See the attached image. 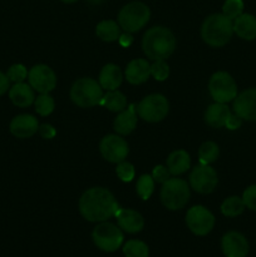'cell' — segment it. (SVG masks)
<instances>
[{
  "instance_id": "cell-2",
  "label": "cell",
  "mask_w": 256,
  "mask_h": 257,
  "mask_svg": "<svg viewBox=\"0 0 256 257\" xmlns=\"http://www.w3.org/2000/svg\"><path fill=\"white\" fill-rule=\"evenodd\" d=\"M176 48L175 34L168 28L153 27L145 33L142 39V49L146 57L151 60L167 59Z\"/></svg>"
},
{
  "instance_id": "cell-1",
  "label": "cell",
  "mask_w": 256,
  "mask_h": 257,
  "mask_svg": "<svg viewBox=\"0 0 256 257\" xmlns=\"http://www.w3.org/2000/svg\"><path fill=\"white\" fill-rule=\"evenodd\" d=\"M80 215L89 222H103L114 217L119 210V205L109 190L103 187H93L85 191L79 198Z\"/></svg>"
},
{
  "instance_id": "cell-26",
  "label": "cell",
  "mask_w": 256,
  "mask_h": 257,
  "mask_svg": "<svg viewBox=\"0 0 256 257\" xmlns=\"http://www.w3.org/2000/svg\"><path fill=\"white\" fill-rule=\"evenodd\" d=\"M95 34L103 42H115L120 35V27L114 20H102L95 27Z\"/></svg>"
},
{
  "instance_id": "cell-25",
  "label": "cell",
  "mask_w": 256,
  "mask_h": 257,
  "mask_svg": "<svg viewBox=\"0 0 256 257\" xmlns=\"http://www.w3.org/2000/svg\"><path fill=\"white\" fill-rule=\"evenodd\" d=\"M104 108H107L110 112H122L127 108V98L119 90H108L105 94H103L102 100L99 103Z\"/></svg>"
},
{
  "instance_id": "cell-36",
  "label": "cell",
  "mask_w": 256,
  "mask_h": 257,
  "mask_svg": "<svg viewBox=\"0 0 256 257\" xmlns=\"http://www.w3.org/2000/svg\"><path fill=\"white\" fill-rule=\"evenodd\" d=\"M242 201L248 210L256 211V185L248 186L242 193Z\"/></svg>"
},
{
  "instance_id": "cell-42",
  "label": "cell",
  "mask_w": 256,
  "mask_h": 257,
  "mask_svg": "<svg viewBox=\"0 0 256 257\" xmlns=\"http://www.w3.org/2000/svg\"><path fill=\"white\" fill-rule=\"evenodd\" d=\"M87 2L90 3V4H100L103 0H87Z\"/></svg>"
},
{
  "instance_id": "cell-20",
  "label": "cell",
  "mask_w": 256,
  "mask_h": 257,
  "mask_svg": "<svg viewBox=\"0 0 256 257\" xmlns=\"http://www.w3.org/2000/svg\"><path fill=\"white\" fill-rule=\"evenodd\" d=\"M231 110L226 103H217L208 105L205 112V122L212 128H222L230 118Z\"/></svg>"
},
{
  "instance_id": "cell-14",
  "label": "cell",
  "mask_w": 256,
  "mask_h": 257,
  "mask_svg": "<svg viewBox=\"0 0 256 257\" xmlns=\"http://www.w3.org/2000/svg\"><path fill=\"white\" fill-rule=\"evenodd\" d=\"M233 112L242 120H256V88H248L233 99Z\"/></svg>"
},
{
  "instance_id": "cell-9",
  "label": "cell",
  "mask_w": 256,
  "mask_h": 257,
  "mask_svg": "<svg viewBox=\"0 0 256 257\" xmlns=\"http://www.w3.org/2000/svg\"><path fill=\"white\" fill-rule=\"evenodd\" d=\"M208 92L215 102L228 103L237 95V84L227 72H216L210 78Z\"/></svg>"
},
{
  "instance_id": "cell-38",
  "label": "cell",
  "mask_w": 256,
  "mask_h": 257,
  "mask_svg": "<svg viewBox=\"0 0 256 257\" xmlns=\"http://www.w3.org/2000/svg\"><path fill=\"white\" fill-rule=\"evenodd\" d=\"M39 135L42 136L44 140H52V138L55 137L57 135V131L53 127L52 124H48V123H44V124L39 125V130H38Z\"/></svg>"
},
{
  "instance_id": "cell-18",
  "label": "cell",
  "mask_w": 256,
  "mask_h": 257,
  "mask_svg": "<svg viewBox=\"0 0 256 257\" xmlns=\"http://www.w3.org/2000/svg\"><path fill=\"white\" fill-rule=\"evenodd\" d=\"M151 75V65L146 59L131 60L125 68V79L133 85L147 82Z\"/></svg>"
},
{
  "instance_id": "cell-7",
  "label": "cell",
  "mask_w": 256,
  "mask_h": 257,
  "mask_svg": "<svg viewBox=\"0 0 256 257\" xmlns=\"http://www.w3.org/2000/svg\"><path fill=\"white\" fill-rule=\"evenodd\" d=\"M92 240L99 250L104 252H114L122 246L124 236L119 226L103 221L98 223L93 230Z\"/></svg>"
},
{
  "instance_id": "cell-34",
  "label": "cell",
  "mask_w": 256,
  "mask_h": 257,
  "mask_svg": "<svg viewBox=\"0 0 256 257\" xmlns=\"http://www.w3.org/2000/svg\"><path fill=\"white\" fill-rule=\"evenodd\" d=\"M28 69L25 65L23 64H13L12 67L8 69L7 72V77L9 78L10 82L15 83H22L24 82L25 79L28 78Z\"/></svg>"
},
{
  "instance_id": "cell-10",
  "label": "cell",
  "mask_w": 256,
  "mask_h": 257,
  "mask_svg": "<svg viewBox=\"0 0 256 257\" xmlns=\"http://www.w3.org/2000/svg\"><path fill=\"white\" fill-rule=\"evenodd\" d=\"M186 225L196 236H206L215 226V216L203 206H193L186 213Z\"/></svg>"
},
{
  "instance_id": "cell-31",
  "label": "cell",
  "mask_w": 256,
  "mask_h": 257,
  "mask_svg": "<svg viewBox=\"0 0 256 257\" xmlns=\"http://www.w3.org/2000/svg\"><path fill=\"white\" fill-rule=\"evenodd\" d=\"M153 191H155V180L151 175H142L138 178L137 182V193L142 200L147 201L151 198Z\"/></svg>"
},
{
  "instance_id": "cell-40",
  "label": "cell",
  "mask_w": 256,
  "mask_h": 257,
  "mask_svg": "<svg viewBox=\"0 0 256 257\" xmlns=\"http://www.w3.org/2000/svg\"><path fill=\"white\" fill-rule=\"evenodd\" d=\"M118 43H119L120 47L123 48H128L132 45L133 43V37L131 33L124 32V33H120L119 38H118Z\"/></svg>"
},
{
  "instance_id": "cell-13",
  "label": "cell",
  "mask_w": 256,
  "mask_h": 257,
  "mask_svg": "<svg viewBox=\"0 0 256 257\" xmlns=\"http://www.w3.org/2000/svg\"><path fill=\"white\" fill-rule=\"evenodd\" d=\"M30 87L40 94L52 92L57 85V75L54 70L45 64H37L28 73Z\"/></svg>"
},
{
  "instance_id": "cell-29",
  "label": "cell",
  "mask_w": 256,
  "mask_h": 257,
  "mask_svg": "<svg viewBox=\"0 0 256 257\" xmlns=\"http://www.w3.org/2000/svg\"><path fill=\"white\" fill-rule=\"evenodd\" d=\"M123 255L125 257H148L150 248L141 240H130L123 245Z\"/></svg>"
},
{
  "instance_id": "cell-39",
  "label": "cell",
  "mask_w": 256,
  "mask_h": 257,
  "mask_svg": "<svg viewBox=\"0 0 256 257\" xmlns=\"http://www.w3.org/2000/svg\"><path fill=\"white\" fill-rule=\"evenodd\" d=\"M241 122H242V119H241L237 114H232V113H231L230 118H228L227 122H226L225 127L227 128V130H231V131L237 130V128L241 125Z\"/></svg>"
},
{
  "instance_id": "cell-6",
  "label": "cell",
  "mask_w": 256,
  "mask_h": 257,
  "mask_svg": "<svg viewBox=\"0 0 256 257\" xmlns=\"http://www.w3.org/2000/svg\"><path fill=\"white\" fill-rule=\"evenodd\" d=\"M150 18L151 10L145 3L131 2L118 13V24L124 32L136 33L150 22Z\"/></svg>"
},
{
  "instance_id": "cell-33",
  "label": "cell",
  "mask_w": 256,
  "mask_h": 257,
  "mask_svg": "<svg viewBox=\"0 0 256 257\" xmlns=\"http://www.w3.org/2000/svg\"><path fill=\"white\" fill-rule=\"evenodd\" d=\"M151 75L158 82H163L170 75V67L166 63L165 59L155 60L153 64L151 65Z\"/></svg>"
},
{
  "instance_id": "cell-21",
  "label": "cell",
  "mask_w": 256,
  "mask_h": 257,
  "mask_svg": "<svg viewBox=\"0 0 256 257\" xmlns=\"http://www.w3.org/2000/svg\"><path fill=\"white\" fill-rule=\"evenodd\" d=\"M9 98L13 104L17 107H29L35 100L34 89L30 87V84H27L24 82L15 83L9 89Z\"/></svg>"
},
{
  "instance_id": "cell-3",
  "label": "cell",
  "mask_w": 256,
  "mask_h": 257,
  "mask_svg": "<svg viewBox=\"0 0 256 257\" xmlns=\"http://www.w3.org/2000/svg\"><path fill=\"white\" fill-rule=\"evenodd\" d=\"M233 34V22L223 14H211L201 25V37L210 47L220 48L230 42Z\"/></svg>"
},
{
  "instance_id": "cell-23",
  "label": "cell",
  "mask_w": 256,
  "mask_h": 257,
  "mask_svg": "<svg viewBox=\"0 0 256 257\" xmlns=\"http://www.w3.org/2000/svg\"><path fill=\"white\" fill-rule=\"evenodd\" d=\"M233 22V33L243 40H253L256 38V17L242 13Z\"/></svg>"
},
{
  "instance_id": "cell-22",
  "label": "cell",
  "mask_w": 256,
  "mask_h": 257,
  "mask_svg": "<svg viewBox=\"0 0 256 257\" xmlns=\"http://www.w3.org/2000/svg\"><path fill=\"white\" fill-rule=\"evenodd\" d=\"M123 82V74L120 72L119 67L115 64H105L100 69L99 77H98V83L100 87L105 90H115Z\"/></svg>"
},
{
  "instance_id": "cell-41",
  "label": "cell",
  "mask_w": 256,
  "mask_h": 257,
  "mask_svg": "<svg viewBox=\"0 0 256 257\" xmlns=\"http://www.w3.org/2000/svg\"><path fill=\"white\" fill-rule=\"evenodd\" d=\"M10 89V80L5 73L0 70V97Z\"/></svg>"
},
{
  "instance_id": "cell-37",
  "label": "cell",
  "mask_w": 256,
  "mask_h": 257,
  "mask_svg": "<svg viewBox=\"0 0 256 257\" xmlns=\"http://www.w3.org/2000/svg\"><path fill=\"white\" fill-rule=\"evenodd\" d=\"M152 177L155 182L157 183H165L168 178H171V173L167 167L165 166H156L152 171Z\"/></svg>"
},
{
  "instance_id": "cell-24",
  "label": "cell",
  "mask_w": 256,
  "mask_h": 257,
  "mask_svg": "<svg viewBox=\"0 0 256 257\" xmlns=\"http://www.w3.org/2000/svg\"><path fill=\"white\" fill-rule=\"evenodd\" d=\"M191 166L190 155L185 150L173 151L167 158V168L171 175L178 176L187 172Z\"/></svg>"
},
{
  "instance_id": "cell-28",
  "label": "cell",
  "mask_w": 256,
  "mask_h": 257,
  "mask_svg": "<svg viewBox=\"0 0 256 257\" xmlns=\"http://www.w3.org/2000/svg\"><path fill=\"white\" fill-rule=\"evenodd\" d=\"M218 155H220V148L212 141L202 143L198 150V158H200L201 165H210L215 162L218 158Z\"/></svg>"
},
{
  "instance_id": "cell-8",
  "label": "cell",
  "mask_w": 256,
  "mask_h": 257,
  "mask_svg": "<svg viewBox=\"0 0 256 257\" xmlns=\"http://www.w3.org/2000/svg\"><path fill=\"white\" fill-rule=\"evenodd\" d=\"M137 114L143 120L150 123H157L165 119L170 110V103L162 94H150L143 98L138 105H136Z\"/></svg>"
},
{
  "instance_id": "cell-15",
  "label": "cell",
  "mask_w": 256,
  "mask_h": 257,
  "mask_svg": "<svg viewBox=\"0 0 256 257\" xmlns=\"http://www.w3.org/2000/svg\"><path fill=\"white\" fill-rule=\"evenodd\" d=\"M221 248L225 257H246L250 246L242 233L230 231L221 238Z\"/></svg>"
},
{
  "instance_id": "cell-30",
  "label": "cell",
  "mask_w": 256,
  "mask_h": 257,
  "mask_svg": "<svg viewBox=\"0 0 256 257\" xmlns=\"http://www.w3.org/2000/svg\"><path fill=\"white\" fill-rule=\"evenodd\" d=\"M34 105L38 114H40L42 117H47V115L52 114L53 110H54L55 102L53 97H50L49 93H44V94H40L39 97L35 98Z\"/></svg>"
},
{
  "instance_id": "cell-5",
  "label": "cell",
  "mask_w": 256,
  "mask_h": 257,
  "mask_svg": "<svg viewBox=\"0 0 256 257\" xmlns=\"http://www.w3.org/2000/svg\"><path fill=\"white\" fill-rule=\"evenodd\" d=\"M160 196L161 202L167 210L178 211L190 201V186L182 178H168L162 183Z\"/></svg>"
},
{
  "instance_id": "cell-17",
  "label": "cell",
  "mask_w": 256,
  "mask_h": 257,
  "mask_svg": "<svg viewBox=\"0 0 256 257\" xmlns=\"http://www.w3.org/2000/svg\"><path fill=\"white\" fill-rule=\"evenodd\" d=\"M118 226L127 233H138L145 227V220L140 212L131 208H119L114 216Z\"/></svg>"
},
{
  "instance_id": "cell-12",
  "label": "cell",
  "mask_w": 256,
  "mask_h": 257,
  "mask_svg": "<svg viewBox=\"0 0 256 257\" xmlns=\"http://www.w3.org/2000/svg\"><path fill=\"white\" fill-rule=\"evenodd\" d=\"M99 151L105 161L119 163L127 158L130 148L124 138L119 135H108L99 142Z\"/></svg>"
},
{
  "instance_id": "cell-27",
  "label": "cell",
  "mask_w": 256,
  "mask_h": 257,
  "mask_svg": "<svg viewBox=\"0 0 256 257\" xmlns=\"http://www.w3.org/2000/svg\"><path fill=\"white\" fill-rule=\"evenodd\" d=\"M246 206L243 203L242 197L231 196V197L226 198L222 202V205H221V212L226 217H237V216H240L243 212Z\"/></svg>"
},
{
  "instance_id": "cell-32",
  "label": "cell",
  "mask_w": 256,
  "mask_h": 257,
  "mask_svg": "<svg viewBox=\"0 0 256 257\" xmlns=\"http://www.w3.org/2000/svg\"><path fill=\"white\" fill-rule=\"evenodd\" d=\"M243 13L242 0H226L222 7V14L228 19L235 20L238 15Z\"/></svg>"
},
{
  "instance_id": "cell-43",
  "label": "cell",
  "mask_w": 256,
  "mask_h": 257,
  "mask_svg": "<svg viewBox=\"0 0 256 257\" xmlns=\"http://www.w3.org/2000/svg\"><path fill=\"white\" fill-rule=\"evenodd\" d=\"M60 2H63V3H67V4H73V3L78 2V0H60Z\"/></svg>"
},
{
  "instance_id": "cell-11",
  "label": "cell",
  "mask_w": 256,
  "mask_h": 257,
  "mask_svg": "<svg viewBox=\"0 0 256 257\" xmlns=\"http://www.w3.org/2000/svg\"><path fill=\"white\" fill-rule=\"evenodd\" d=\"M217 183V173L210 165H198L191 171L190 187L201 195L213 192Z\"/></svg>"
},
{
  "instance_id": "cell-16",
  "label": "cell",
  "mask_w": 256,
  "mask_h": 257,
  "mask_svg": "<svg viewBox=\"0 0 256 257\" xmlns=\"http://www.w3.org/2000/svg\"><path fill=\"white\" fill-rule=\"evenodd\" d=\"M10 133L14 137L25 140L30 138L38 132L39 130V123L38 119L32 114H19L14 117L9 125Z\"/></svg>"
},
{
  "instance_id": "cell-4",
  "label": "cell",
  "mask_w": 256,
  "mask_h": 257,
  "mask_svg": "<svg viewBox=\"0 0 256 257\" xmlns=\"http://www.w3.org/2000/svg\"><path fill=\"white\" fill-rule=\"evenodd\" d=\"M69 95L72 102L78 107H94L102 100L103 88L93 78H80L73 83Z\"/></svg>"
},
{
  "instance_id": "cell-19",
  "label": "cell",
  "mask_w": 256,
  "mask_h": 257,
  "mask_svg": "<svg viewBox=\"0 0 256 257\" xmlns=\"http://www.w3.org/2000/svg\"><path fill=\"white\" fill-rule=\"evenodd\" d=\"M137 115L136 104H130L128 108L119 112V114L115 117L114 122H113L115 132L119 136L131 135L137 125Z\"/></svg>"
},
{
  "instance_id": "cell-35",
  "label": "cell",
  "mask_w": 256,
  "mask_h": 257,
  "mask_svg": "<svg viewBox=\"0 0 256 257\" xmlns=\"http://www.w3.org/2000/svg\"><path fill=\"white\" fill-rule=\"evenodd\" d=\"M115 173H117V176L123 181V182H131V181L135 178L136 171L132 163L122 161V162L117 163Z\"/></svg>"
}]
</instances>
